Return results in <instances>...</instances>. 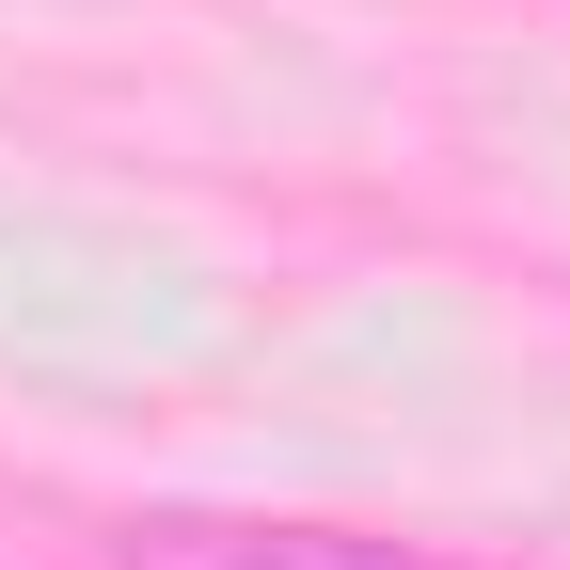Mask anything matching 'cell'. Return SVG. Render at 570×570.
<instances>
[{"label": "cell", "mask_w": 570, "mask_h": 570, "mask_svg": "<svg viewBox=\"0 0 570 570\" xmlns=\"http://www.w3.org/2000/svg\"><path fill=\"white\" fill-rule=\"evenodd\" d=\"M127 570H428V554L348 539V523H190V508H159V523H127Z\"/></svg>", "instance_id": "6da1fadb"}]
</instances>
